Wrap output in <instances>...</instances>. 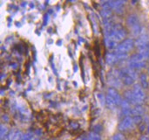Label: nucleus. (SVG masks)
I'll use <instances>...</instances> for the list:
<instances>
[{"mask_svg":"<svg viewBox=\"0 0 149 140\" xmlns=\"http://www.w3.org/2000/svg\"><path fill=\"white\" fill-rule=\"evenodd\" d=\"M121 112H122V115L126 117H129L131 116V110H132V108H131V105H130V103L127 102L126 99H123L121 104Z\"/></svg>","mask_w":149,"mask_h":140,"instance_id":"6e6552de","label":"nucleus"},{"mask_svg":"<svg viewBox=\"0 0 149 140\" xmlns=\"http://www.w3.org/2000/svg\"><path fill=\"white\" fill-rule=\"evenodd\" d=\"M30 140H39V139H38V137H36V136H33L31 139Z\"/></svg>","mask_w":149,"mask_h":140,"instance_id":"c756f323","label":"nucleus"},{"mask_svg":"<svg viewBox=\"0 0 149 140\" xmlns=\"http://www.w3.org/2000/svg\"><path fill=\"white\" fill-rule=\"evenodd\" d=\"M127 25H128L130 28H132V27H134V25L140 24L139 18L137 17L136 14H131V15L127 18Z\"/></svg>","mask_w":149,"mask_h":140,"instance_id":"f8f14e48","label":"nucleus"},{"mask_svg":"<svg viewBox=\"0 0 149 140\" xmlns=\"http://www.w3.org/2000/svg\"><path fill=\"white\" fill-rule=\"evenodd\" d=\"M148 53H149V44H148Z\"/></svg>","mask_w":149,"mask_h":140,"instance_id":"473e14b6","label":"nucleus"},{"mask_svg":"<svg viewBox=\"0 0 149 140\" xmlns=\"http://www.w3.org/2000/svg\"><path fill=\"white\" fill-rule=\"evenodd\" d=\"M140 80H141V86L143 89H147L148 87V76L146 74H141L140 76Z\"/></svg>","mask_w":149,"mask_h":140,"instance_id":"aec40b11","label":"nucleus"},{"mask_svg":"<svg viewBox=\"0 0 149 140\" xmlns=\"http://www.w3.org/2000/svg\"><path fill=\"white\" fill-rule=\"evenodd\" d=\"M23 139V134L19 130L17 129H12L10 131L7 139L8 140H22Z\"/></svg>","mask_w":149,"mask_h":140,"instance_id":"9d476101","label":"nucleus"},{"mask_svg":"<svg viewBox=\"0 0 149 140\" xmlns=\"http://www.w3.org/2000/svg\"><path fill=\"white\" fill-rule=\"evenodd\" d=\"M106 106L109 109V110H116V108L119 106L117 102L113 98L111 97L110 96L107 95V103H106Z\"/></svg>","mask_w":149,"mask_h":140,"instance_id":"4468645a","label":"nucleus"},{"mask_svg":"<svg viewBox=\"0 0 149 140\" xmlns=\"http://www.w3.org/2000/svg\"><path fill=\"white\" fill-rule=\"evenodd\" d=\"M102 131V126L100 125H95L94 126V128H93V132H96V133H100V132Z\"/></svg>","mask_w":149,"mask_h":140,"instance_id":"bb28decb","label":"nucleus"},{"mask_svg":"<svg viewBox=\"0 0 149 140\" xmlns=\"http://www.w3.org/2000/svg\"><path fill=\"white\" fill-rule=\"evenodd\" d=\"M123 70L129 75V76H131L134 81L137 79V77H138V74H137V72L134 70V69H132V68H123Z\"/></svg>","mask_w":149,"mask_h":140,"instance_id":"6ab92c4d","label":"nucleus"},{"mask_svg":"<svg viewBox=\"0 0 149 140\" xmlns=\"http://www.w3.org/2000/svg\"><path fill=\"white\" fill-rule=\"evenodd\" d=\"M148 133H149V125H148Z\"/></svg>","mask_w":149,"mask_h":140,"instance_id":"2f4dec72","label":"nucleus"},{"mask_svg":"<svg viewBox=\"0 0 149 140\" xmlns=\"http://www.w3.org/2000/svg\"><path fill=\"white\" fill-rule=\"evenodd\" d=\"M127 31L120 25H114L113 32L110 34L109 37H107V38H110L113 40L119 43L120 41H124V39L127 37Z\"/></svg>","mask_w":149,"mask_h":140,"instance_id":"7ed1b4c3","label":"nucleus"},{"mask_svg":"<svg viewBox=\"0 0 149 140\" xmlns=\"http://www.w3.org/2000/svg\"><path fill=\"white\" fill-rule=\"evenodd\" d=\"M120 79H121L123 84L126 86H131L134 83V80L131 76H129L123 69L120 70Z\"/></svg>","mask_w":149,"mask_h":140,"instance_id":"0eeeda50","label":"nucleus"},{"mask_svg":"<svg viewBox=\"0 0 149 140\" xmlns=\"http://www.w3.org/2000/svg\"><path fill=\"white\" fill-rule=\"evenodd\" d=\"M88 139L90 140H102L100 134H98V133H96V132H92L89 133Z\"/></svg>","mask_w":149,"mask_h":140,"instance_id":"5701e85b","label":"nucleus"},{"mask_svg":"<svg viewBox=\"0 0 149 140\" xmlns=\"http://www.w3.org/2000/svg\"><path fill=\"white\" fill-rule=\"evenodd\" d=\"M149 44L148 36L147 34H141L137 39L135 40V46L137 48H141V47H146Z\"/></svg>","mask_w":149,"mask_h":140,"instance_id":"423d86ee","label":"nucleus"},{"mask_svg":"<svg viewBox=\"0 0 149 140\" xmlns=\"http://www.w3.org/2000/svg\"><path fill=\"white\" fill-rule=\"evenodd\" d=\"M92 23H93V30H94V32H95V33H98V25H97V23H96V19L93 18H92Z\"/></svg>","mask_w":149,"mask_h":140,"instance_id":"393cba45","label":"nucleus"},{"mask_svg":"<svg viewBox=\"0 0 149 140\" xmlns=\"http://www.w3.org/2000/svg\"><path fill=\"white\" fill-rule=\"evenodd\" d=\"M134 117V121L135 123V125H140L142 121H143V118L142 117Z\"/></svg>","mask_w":149,"mask_h":140,"instance_id":"a878e982","label":"nucleus"},{"mask_svg":"<svg viewBox=\"0 0 149 140\" xmlns=\"http://www.w3.org/2000/svg\"><path fill=\"white\" fill-rule=\"evenodd\" d=\"M96 96V99L98 101V103L100 104V106L101 107H104L106 106V103H107V96H105L102 93L100 92H98L95 94Z\"/></svg>","mask_w":149,"mask_h":140,"instance_id":"f3484780","label":"nucleus"},{"mask_svg":"<svg viewBox=\"0 0 149 140\" xmlns=\"http://www.w3.org/2000/svg\"><path fill=\"white\" fill-rule=\"evenodd\" d=\"M81 140H90V139H89L88 138H83Z\"/></svg>","mask_w":149,"mask_h":140,"instance_id":"7c9ffc66","label":"nucleus"},{"mask_svg":"<svg viewBox=\"0 0 149 140\" xmlns=\"http://www.w3.org/2000/svg\"><path fill=\"white\" fill-rule=\"evenodd\" d=\"M132 93L134 96V105H141L145 101L146 95L141 84H135L134 86V89H132Z\"/></svg>","mask_w":149,"mask_h":140,"instance_id":"20e7f679","label":"nucleus"},{"mask_svg":"<svg viewBox=\"0 0 149 140\" xmlns=\"http://www.w3.org/2000/svg\"><path fill=\"white\" fill-rule=\"evenodd\" d=\"M7 134H9L8 133V128L5 125H1V126H0V137H1V139H3L6 137Z\"/></svg>","mask_w":149,"mask_h":140,"instance_id":"4be33fe9","label":"nucleus"},{"mask_svg":"<svg viewBox=\"0 0 149 140\" xmlns=\"http://www.w3.org/2000/svg\"><path fill=\"white\" fill-rule=\"evenodd\" d=\"M146 61L147 60L143 56H141L139 53H136V54H134L133 56H131L128 62H142V61Z\"/></svg>","mask_w":149,"mask_h":140,"instance_id":"a211bd4d","label":"nucleus"},{"mask_svg":"<svg viewBox=\"0 0 149 140\" xmlns=\"http://www.w3.org/2000/svg\"><path fill=\"white\" fill-rule=\"evenodd\" d=\"M106 61L110 66L116 64L119 61L117 54L115 53H107V57H106Z\"/></svg>","mask_w":149,"mask_h":140,"instance_id":"ddd939ff","label":"nucleus"},{"mask_svg":"<svg viewBox=\"0 0 149 140\" xmlns=\"http://www.w3.org/2000/svg\"><path fill=\"white\" fill-rule=\"evenodd\" d=\"M127 67L132 68V69H141L144 68L146 67V61H142V62H128Z\"/></svg>","mask_w":149,"mask_h":140,"instance_id":"2eb2a0df","label":"nucleus"},{"mask_svg":"<svg viewBox=\"0 0 149 140\" xmlns=\"http://www.w3.org/2000/svg\"><path fill=\"white\" fill-rule=\"evenodd\" d=\"M105 45H106V46L108 49L113 50V49H115L118 46L119 44L116 41H114L112 39H110V38H105Z\"/></svg>","mask_w":149,"mask_h":140,"instance_id":"dca6fc26","label":"nucleus"},{"mask_svg":"<svg viewBox=\"0 0 149 140\" xmlns=\"http://www.w3.org/2000/svg\"><path fill=\"white\" fill-rule=\"evenodd\" d=\"M107 83L111 88L113 89H120L123 85V82L120 76V70L114 69L108 73L107 75Z\"/></svg>","mask_w":149,"mask_h":140,"instance_id":"f257e3e1","label":"nucleus"},{"mask_svg":"<svg viewBox=\"0 0 149 140\" xmlns=\"http://www.w3.org/2000/svg\"><path fill=\"white\" fill-rule=\"evenodd\" d=\"M145 110L142 105H136L131 110V116L133 117H142L144 115Z\"/></svg>","mask_w":149,"mask_h":140,"instance_id":"9b49d317","label":"nucleus"},{"mask_svg":"<svg viewBox=\"0 0 149 140\" xmlns=\"http://www.w3.org/2000/svg\"><path fill=\"white\" fill-rule=\"evenodd\" d=\"M32 137H33L32 134L30 133V132H28V133H25V134L23 135V139H22V140H30Z\"/></svg>","mask_w":149,"mask_h":140,"instance_id":"cd10ccee","label":"nucleus"},{"mask_svg":"<svg viewBox=\"0 0 149 140\" xmlns=\"http://www.w3.org/2000/svg\"><path fill=\"white\" fill-rule=\"evenodd\" d=\"M135 46V41L132 39H127L122 41L114 49V53L117 54H127Z\"/></svg>","mask_w":149,"mask_h":140,"instance_id":"f03ea898","label":"nucleus"},{"mask_svg":"<svg viewBox=\"0 0 149 140\" xmlns=\"http://www.w3.org/2000/svg\"><path fill=\"white\" fill-rule=\"evenodd\" d=\"M107 95L110 96L111 97H113V98L117 102V103H118L119 106L121 104L123 99L121 98L120 95L119 94V92H118L115 89H113V88H109L108 90H107Z\"/></svg>","mask_w":149,"mask_h":140,"instance_id":"1a4fd4ad","label":"nucleus"},{"mask_svg":"<svg viewBox=\"0 0 149 140\" xmlns=\"http://www.w3.org/2000/svg\"><path fill=\"white\" fill-rule=\"evenodd\" d=\"M100 15L104 19H107L111 17L112 15V11L111 9H107V8H103L100 11Z\"/></svg>","mask_w":149,"mask_h":140,"instance_id":"412c9836","label":"nucleus"},{"mask_svg":"<svg viewBox=\"0 0 149 140\" xmlns=\"http://www.w3.org/2000/svg\"><path fill=\"white\" fill-rule=\"evenodd\" d=\"M135 123L134 121V117L129 116V117H126L123 118V120L120 122V125H119V130L120 132H127V131H130L132 129L134 128L135 126Z\"/></svg>","mask_w":149,"mask_h":140,"instance_id":"39448f33","label":"nucleus"},{"mask_svg":"<svg viewBox=\"0 0 149 140\" xmlns=\"http://www.w3.org/2000/svg\"><path fill=\"white\" fill-rule=\"evenodd\" d=\"M110 140H126V137L122 133H117L114 134Z\"/></svg>","mask_w":149,"mask_h":140,"instance_id":"b1692460","label":"nucleus"},{"mask_svg":"<svg viewBox=\"0 0 149 140\" xmlns=\"http://www.w3.org/2000/svg\"><path fill=\"white\" fill-rule=\"evenodd\" d=\"M140 140H149V137L148 135H142Z\"/></svg>","mask_w":149,"mask_h":140,"instance_id":"c85d7f7f","label":"nucleus"}]
</instances>
